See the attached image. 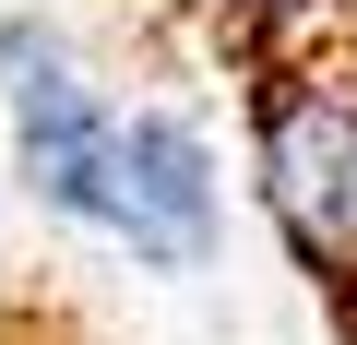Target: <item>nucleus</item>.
Masks as SVG:
<instances>
[{"label": "nucleus", "instance_id": "obj_3", "mask_svg": "<svg viewBox=\"0 0 357 345\" xmlns=\"http://www.w3.org/2000/svg\"><path fill=\"white\" fill-rule=\"evenodd\" d=\"M107 238L143 274H203L227 250V167L215 131L191 107H119V155H107Z\"/></svg>", "mask_w": 357, "mask_h": 345}, {"label": "nucleus", "instance_id": "obj_1", "mask_svg": "<svg viewBox=\"0 0 357 345\" xmlns=\"http://www.w3.org/2000/svg\"><path fill=\"white\" fill-rule=\"evenodd\" d=\"M250 179L310 274H357V72L286 60L250 95Z\"/></svg>", "mask_w": 357, "mask_h": 345}, {"label": "nucleus", "instance_id": "obj_2", "mask_svg": "<svg viewBox=\"0 0 357 345\" xmlns=\"http://www.w3.org/2000/svg\"><path fill=\"white\" fill-rule=\"evenodd\" d=\"M0 119H13V179L36 215L107 238V155H119V95L84 72V48L48 13H0Z\"/></svg>", "mask_w": 357, "mask_h": 345}]
</instances>
